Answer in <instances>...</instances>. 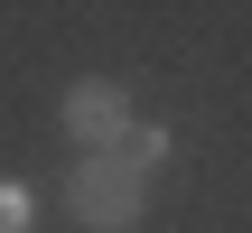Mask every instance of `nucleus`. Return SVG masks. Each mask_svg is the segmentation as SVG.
Listing matches in <instances>:
<instances>
[{"label": "nucleus", "instance_id": "nucleus-1", "mask_svg": "<svg viewBox=\"0 0 252 233\" xmlns=\"http://www.w3.org/2000/svg\"><path fill=\"white\" fill-rule=\"evenodd\" d=\"M65 205H75V224H94V233H131L140 205H150V168L131 149H84L75 177H65Z\"/></svg>", "mask_w": 252, "mask_h": 233}, {"label": "nucleus", "instance_id": "nucleus-2", "mask_svg": "<svg viewBox=\"0 0 252 233\" xmlns=\"http://www.w3.org/2000/svg\"><path fill=\"white\" fill-rule=\"evenodd\" d=\"M65 140H75V149H122V140H131V93L103 84V75L75 84V93H65Z\"/></svg>", "mask_w": 252, "mask_h": 233}, {"label": "nucleus", "instance_id": "nucleus-3", "mask_svg": "<svg viewBox=\"0 0 252 233\" xmlns=\"http://www.w3.org/2000/svg\"><path fill=\"white\" fill-rule=\"evenodd\" d=\"M0 233H28V196L19 187H0Z\"/></svg>", "mask_w": 252, "mask_h": 233}]
</instances>
